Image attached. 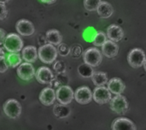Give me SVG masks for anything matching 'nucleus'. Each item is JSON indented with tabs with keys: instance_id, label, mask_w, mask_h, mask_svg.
I'll list each match as a JSON object with an SVG mask.
<instances>
[{
	"instance_id": "a878e982",
	"label": "nucleus",
	"mask_w": 146,
	"mask_h": 130,
	"mask_svg": "<svg viewBox=\"0 0 146 130\" xmlns=\"http://www.w3.org/2000/svg\"><path fill=\"white\" fill-rule=\"evenodd\" d=\"M101 2V0H84V6L86 10L94 11L98 9Z\"/></svg>"
},
{
	"instance_id": "aec40b11",
	"label": "nucleus",
	"mask_w": 146,
	"mask_h": 130,
	"mask_svg": "<svg viewBox=\"0 0 146 130\" xmlns=\"http://www.w3.org/2000/svg\"><path fill=\"white\" fill-rule=\"evenodd\" d=\"M97 12L101 18L107 19V18H110L113 14L114 9L110 3L101 2V3L99 4L98 8L97 9Z\"/></svg>"
},
{
	"instance_id": "6ab92c4d",
	"label": "nucleus",
	"mask_w": 146,
	"mask_h": 130,
	"mask_svg": "<svg viewBox=\"0 0 146 130\" xmlns=\"http://www.w3.org/2000/svg\"><path fill=\"white\" fill-rule=\"evenodd\" d=\"M45 38L50 44H52L54 46H58L59 44L62 43V36L61 35L60 32L56 29H51L47 31Z\"/></svg>"
},
{
	"instance_id": "f8f14e48",
	"label": "nucleus",
	"mask_w": 146,
	"mask_h": 130,
	"mask_svg": "<svg viewBox=\"0 0 146 130\" xmlns=\"http://www.w3.org/2000/svg\"><path fill=\"white\" fill-rule=\"evenodd\" d=\"M35 77L37 81L42 84H50L55 79L54 74L51 70L45 66L38 68L36 72Z\"/></svg>"
},
{
	"instance_id": "412c9836",
	"label": "nucleus",
	"mask_w": 146,
	"mask_h": 130,
	"mask_svg": "<svg viewBox=\"0 0 146 130\" xmlns=\"http://www.w3.org/2000/svg\"><path fill=\"white\" fill-rule=\"evenodd\" d=\"M92 80L97 87H103L108 83V77L106 73L103 72H94Z\"/></svg>"
},
{
	"instance_id": "4468645a",
	"label": "nucleus",
	"mask_w": 146,
	"mask_h": 130,
	"mask_svg": "<svg viewBox=\"0 0 146 130\" xmlns=\"http://www.w3.org/2000/svg\"><path fill=\"white\" fill-rule=\"evenodd\" d=\"M112 130H136V126L128 118H120L115 119L112 123Z\"/></svg>"
},
{
	"instance_id": "c756f323",
	"label": "nucleus",
	"mask_w": 146,
	"mask_h": 130,
	"mask_svg": "<svg viewBox=\"0 0 146 130\" xmlns=\"http://www.w3.org/2000/svg\"><path fill=\"white\" fill-rule=\"evenodd\" d=\"M8 16V9L5 4L0 3V20H4Z\"/></svg>"
},
{
	"instance_id": "f03ea898",
	"label": "nucleus",
	"mask_w": 146,
	"mask_h": 130,
	"mask_svg": "<svg viewBox=\"0 0 146 130\" xmlns=\"http://www.w3.org/2000/svg\"><path fill=\"white\" fill-rule=\"evenodd\" d=\"M3 47L9 53H18L23 49V41L18 34L10 33L6 36Z\"/></svg>"
},
{
	"instance_id": "b1692460",
	"label": "nucleus",
	"mask_w": 146,
	"mask_h": 130,
	"mask_svg": "<svg viewBox=\"0 0 146 130\" xmlns=\"http://www.w3.org/2000/svg\"><path fill=\"white\" fill-rule=\"evenodd\" d=\"M78 72L81 77L87 78V77H92V75L94 73V71H93V67H92L89 65L84 63V64L80 65L78 67Z\"/></svg>"
},
{
	"instance_id": "bb28decb",
	"label": "nucleus",
	"mask_w": 146,
	"mask_h": 130,
	"mask_svg": "<svg viewBox=\"0 0 146 130\" xmlns=\"http://www.w3.org/2000/svg\"><path fill=\"white\" fill-rule=\"evenodd\" d=\"M57 53L62 56H67L70 54V48L66 43H61L57 46Z\"/></svg>"
},
{
	"instance_id": "9b49d317",
	"label": "nucleus",
	"mask_w": 146,
	"mask_h": 130,
	"mask_svg": "<svg viewBox=\"0 0 146 130\" xmlns=\"http://www.w3.org/2000/svg\"><path fill=\"white\" fill-rule=\"evenodd\" d=\"M15 29H16V32L20 35L24 36V37L31 36L35 32L33 24L30 20H25V19H21L16 22Z\"/></svg>"
},
{
	"instance_id": "c85d7f7f",
	"label": "nucleus",
	"mask_w": 146,
	"mask_h": 130,
	"mask_svg": "<svg viewBox=\"0 0 146 130\" xmlns=\"http://www.w3.org/2000/svg\"><path fill=\"white\" fill-rule=\"evenodd\" d=\"M54 69L56 72L58 73H63L65 71V64L62 61H57L56 62V64L54 65Z\"/></svg>"
},
{
	"instance_id": "2f4dec72",
	"label": "nucleus",
	"mask_w": 146,
	"mask_h": 130,
	"mask_svg": "<svg viewBox=\"0 0 146 130\" xmlns=\"http://www.w3.org/2000/svg\"><path fill=\"white\" fill-rule=\"evenodd\" d=\"M40 1L47 4H51V3H54L56 0H40Z\"/></svg>"
},
{
	"instance_id": "2eb2a0df",
	"label": "nucleus",
	"mask_w": 146,
	"mask_h": 130,
	"mask_svg": "<svg viewBox=\"0 0 146 130\" xmlns=\"http://www.w3.org/2000/svg\"><path fill=\"white\" fill-rule=\"evenodd\" d=\"M107 37L109 40L112 42H119L121 41L123 37H124V32L123 30L121 29V26L117 25H110L108 29H107Z\"/></svg>"
},
{
	"instance_id": "7c9ffc66",
	"label": "nucleus",
	"mask_w": 146,
	"mask_h": 130,
	"mask_svg": "<svg viewBox=\"0 0 146 130\" xmlns=\"http://www.w3.org/2000/svg\"><path fill=\"white\" fill-rule=\"evenodd\" d=\"M6 36V32L3 29L0 28V45H3Z\"/></svg>"
},
{
	"instance_id": "cd10ccee",
	"label": "nucleus",
	"mask_w": 146,
	"mask_h": 130,
	"mask_svg": "<svg viewBox=\"0 0 146 130\" xmlns=\"http://www.w3.org/2000/svg\"><path fill=\"white\" fill-rule=\"evenodd\" d=\"M9 68L6 57H0V73H4Z\"/></svg>"
},
{
	"instance_id": "20e7f679",
	"label": "nucleus",
	"mask_w": 146,
	"mask_h": 130,
	"mask_svg": "<svg viewBox=\"0 0 146 130\" xmlns=\"http://www.w3.org/2000/svg\"><path fill=\"white\" fill-rule=\"evenodd\" d=\"M56 97L60 104L68 106L74 100V93L71 89V87L68 85H62L59 87L56 91Z\"/></svg>"
},
{
	"instance_id": "f257e3e1",
	"label": "nucleus",
	"mask_w": 146,
	"mask_h": 130,
	"mask_svg": "<svg viewBox=\"0 0 146 130\" xmlns=\"http://www.w3.org/2000/svg\"><path fill=\"white\" fill-rule=\"evenodd\" d=\"M38 58L43 63L45 64H51L53 63L57 58V49L50 43L44 44L39 47L38 49Z\"/></svg>"
},
{
	"instance_id": "473e14b6",
	"label": "nucleus",
	"mask_w": 146,
	"mask_h": 130,
	"mask_svg": "<svg viewBox=\"0 0 146 130\" xmlns=\"http://www.w3.org/2000/svg\"><path fill=\"white\" fill-rule=\"evenodd\" d=\"M0 57H5V53L1 47H0Z\"/></svg>"
},
{
	"instance_id": "5701e85b",
	"label": "nucleus",
	"mask_w": 146,
	"mask_h": 130,
	"mask_svg": "<svg viewBox=\"0 0 146 130\" xmlns=\"http://www.w3.org/2000/svg\"><path fill=\"white\" fill-rule=\"evenodd\" d=\"M22 57L18 53H10L7 55V62L12 68L17 67L21 64Z\"/></svg>"
},
{
	"instance_id": "ddd939ff",
	"label": "nucleus",
	"mask_w": 146,
	"mask_h": 130,
	"mask_svg": "<svg viewBox=\"0 0 146 130\" xmlns=\"http://www.w3.org/2000/svg\"><path fill=\"white\" fill-rule=\"evenodd\" d=\"M56 100V91L51 88L44 89L39 95L40 102L44 106H50L53 105Z\"/></svg>"
},
{
	"instance_id": "393cba45",
	"label": "nucleus",
	"mask_w": 146,
	"mask_h": 130,
	"mask_svg": "<svg viewBox=\"0 0 146 130\" xmlns=\"http://www.w3.org/2000/svg\"><path fill=\"white\" fill-rule=\"evenodd\" d=\"M108 40V37H107V35L103 32H98L94 37H93V40H92V43L95 46L97 47H99V46H103Z\"/></svg>"
},
{
	"instance_id": "7ed1b4c3",
	"label": "nucleus",
	"mask_w": 146,
	"mask_h": 130,
	"mask_svg": "<svg viewBox=\"0 0 146 130\" xmlns=\"http://www.w3.org/2000/svg\"><path fill=\"white\" fill-rule=\"evenodd\" d=\"M84 63L89 65L92 67L98 66L103 60L102 53L97 48H91L85 51L83 54Z\"/></svg>"
},
{
	"instance_id": "72a5a7b5",
	"label": "nucleus",
	"mask_w": 146,
	"mask_h": 130,
	"mask_svg": "<svg viewBox=\"0 0 146 130\" xmlns=\"http://www.w3.org/2000/svg\"><path fill=\"white\" fill-rule=\"evenodd\" d=\"M10 0H0V3H2V4H5V3H9Z\"/></svg>"
},
{
	"instance_id": "9d476101",
	"label": "nucleus",
	"mask_w": 146,
	"mask_h": 130,
	"mask_svg": "<svg viewBox=\"0 0 146 130\" xmlns=\"http://www.w3.org/2000/svg\"><path fill=\"white\" fill-rule=\"evenodd\" d=\"M74 99L79 104L86 105L92 101V100L93 99V95L92 90L88 87L83 86L76 89V91L74 92Z\"/></svg>"
},
{
	"instance_id": "a211bd4d",
	"label": "nucleus",
	"mask_w": 146,
	"mask_h": 130,
	"mask_svg": "<svg viewBox=\"0 0 146 130\" xmlns=\"http://www.w3.org/2000/svg\"><path fill=\"white\" fill-rule=\"evenodd\" d=\"M103 54L108 58H113L117 55L119 52V46L110 40H107V42L102 46Z\"/></svg>"
},
{
	"instance_id": "1a4fd4ad",
	"label": "nucleus",
	"mask_w": 146,
	"mask_h": 130,
	"mask_svg": "<svg viewBox=\"0 0 146 130\" xmlns=\"http://www.w3.org/2000/svg\"><path fill=\"white\" fill-rule=\"evenodd\" d=\"M92 95H93V100L97 103L101 104V105L110 102V100L112 99L111 93L110 92L108 88H105L104 86L97 87L94 89Z\"/></svg>"
},
{
	"instance_id": "4be33fe9",
	"label": "nucleus",
	"mask_w": 146,
	"mask_h": 130,
	"mask_svg": "<svg viewBox=\"0 0 146 130\" xmlns=\"http://www.w3.org/2000/svg\"><path fill=\"white\" fill-rule=\"evenodd\" d=\"M53 112L55 114V116L58 118H64L69 116L70 114V109L65 106V105H62V104H56L55 105L54 108H53Z\"/></svg>"
},
{
	"instance_id": "423d86ee",
	"label": "nucleus",
	"mask_w": 146,
	"mask_h": 130,
	"mask_svg": "<svg viewBox=\"0 0 146 130\" xmlns=\"http://www.w3.org/2000/svg\"><path fill=\"white\" fill-rule=\"evenodd\" d=\"M110 108L113 112L119 115H124L128 110V103L126 99L121 95H115L110 100Z\"/></svg>"
},
{
	"instance_id": "6e6552de",
	"label": "nucleus",
	"mask_w": 146,
	"mask_h": 130,
	"mask_svg": "<svg viewBox=\"0 0 146 130\" xmlns=\"http://www.w3.org/2000/svg\"><path fill=\"white\" fill-rule=\"evenodd\" d=\"M17 75L23 81L31 80L36 74L35 69L31 63L24 62L17 67Z\"/></svg>"
},
{
	"instance_id": "0eeeda50",
	"label": "nucleus",
	"mask_w": 146,
	"mask_h": 130,
	"mask_svg": "<svg viewBox=\"0 0 146 130\" xmlns=\"http://www.w3.org/2000/svg\"><path fill=\"white\" fill-rule=\"evenodd\" d=\"M3 112L10 118H17L21 113V106L16 100L9 99L3 105Z\"/></svg>"
},
{
	"instance_id": "39448f33",
	"label": "nucleus",
	"mask_w": 146,
	"mask_h": 130,
	"mask_svg": "<svg viewBox=\"0 0 146 130\" xmlns=\"http://www.w3.org/2000/svg\"><path fill=\"white\" fill-rule=\"evenodd\" d=\"M127 60L132 67L139 68L144 66L146 60V55L142 49H133L129 52L127 56Z\"/></svg>"
},
{
	"instance_id": "f704fd0d",
	"label": "nucleus",
	"mask_w": 146,
	"mask_h": 130,
	"mask_svg": "<svg viewBox=\"0 0 146 130\" xmlns=\"http://www.w3.org/2000/svg\"><path fill=\"white\" fill-rule=\"evenodd\" d=\"M144 68H145V72H146V60H145V64H144Z\"/></svg>"
},
{
	"instance_id": "f3484780",
	"label": "nucleus",
	"mask_w": 146,
	"mask_h": 130,
	"mask_svg": "<svg viewBox=\"0 0 146 130\" xmlns=\"http://www.w3.org/2000/svg\"><path fill=\"white\" fill-rule=\"evenodd\" d=\"M125 84L120 78L114 77L108 82V89L111 94H114L115 95H121L125 90Z\"/></svg>"
},
{
	"instance_id": "dca6fc26",
	"label": "nucleus",
	"mask_w": 146,
	"mask_h": 130,
	"mask_svg": "<svg viewBox=\"0 0 146 130\" xmlns=\"http://www.w3.org/2000/svg\"><path fill=\"white\" fill-rule=\"evenodd\" d=\"M21 57H22V60H24L27 63L35 62L38 58V50L36 47L29 45V46L23 48L22 52H21Z\"/></svg>"
}]
</instances>
